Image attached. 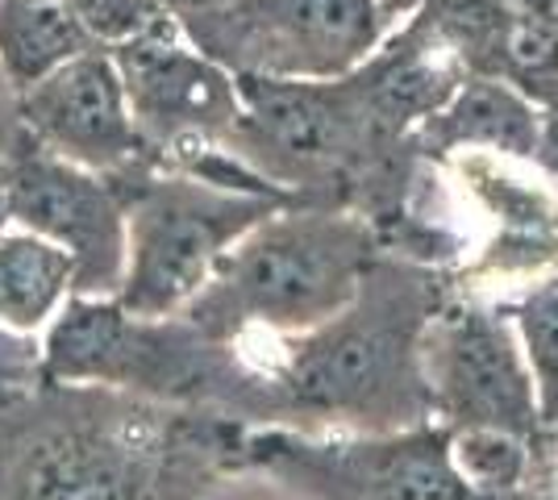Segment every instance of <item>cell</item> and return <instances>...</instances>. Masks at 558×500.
Segmentation results:
<instances>
[{"label":"cell","mask_w":558,"mask_h":500,"mask_svg":"<svg viewBox=\"0 0 558 500\" xmlns=\"http://www.w3.org/2000/svg\"><path fill=\"white\" fill-rule=\"evenodd\" d=\"M242 426L113 388L43 380L0 401V500H175Z\"/></svg>","instance_id":"obj_1"},{"label":"cell","mask_w":558,"mask_h":500,"mask_svg":"<svg viewBox=\"0 0 558 500\" xmlns=\"http://www.w3.org/2000/svg\"><path fill=\"white\" fill-rule=\"evenodd\" d=\"M450 292V271L379 251L326 326L255 351L271 376V426L308 434H396L434 422L421 338Z\"/></svg>","instance_id":"obj_2"},{"label":"cell","mask_w":558,"mask_h":500,"mask_svg":"<svg viewBox=\"0 0 558 500\" xmlns=\"http://www.w3.org/2000/svg\"><path fill=\"white\" fill-rule=\"evenodd\" d=\"M43 380L113 388L187 413L271 426V376L242 342H221L184 313L142 317L117 296H68L38 333Z\"/></svg>","instance_id":"obj_3"},{"label":"cell","mask_w":558,"mask_h":500,"mask_svg":"<svg viewBox=\"0 0 558 500\" xmlns=\"http://www.w3.org/2000/svg\"><path fill=\"white\" fill-rule=\"evenodd\" d=\"M379 259L375 225L347 205H283L233 242L184 309L192 326L271 351L326 326Z\"/></svg>","instance_id":"obj_4"},{"label":"cell","mask_w":558,"mask_h":500,"mask_svg":"<svg viewBox=\"0 0 558 500\" xmlns=\"http://www.w3.org/2000/svg\"><path fill=\"white\" fill-rule=\"evenodd\" d=\"M125 192V280L117 301L142 317L184 313L233 242L283 209L276 196L238 192L175 167H146Z\"/></svg>","instance_id":"obj_5"},{"label":"cell","mask_w":558,"mask_h":500,"mask_svg":"<svg viewBox=\"0 0 558 500\" xmlns=\"http://www.w3.org/2000/svg\"><path fill=\"white\" fill-rule=\"evenodd\" d=\"M180 25L230 75L279 84L354 75L392 38L372 0H226Z\"/></svg>","instance_id":"obj_6"},{"label":"cell","mask_w":558,"mask_h":500,"mask_svg":"<svg viewBox=\"0 0 558 500\" xmlns=\"http://www.w3.org/2000/svg\"><path fill=\"white\" fill-rule=\"evenodd\" d=\"M233 454L304 500H466L438 422L396 434L242 426Z\"/></svg>","instance_id":"obj_7"},{"label":"cell","mask_w":558,"mask_h":500,"mask_svg":"<svg viewBox=\"0 0 558 500\" xmlns=\"http://www.w3.org/2000/svg\"><path fill=\"white\" fill-rule=\"evenodd\" d=\"M421 376L434 422L446 429H509L542 434L534 376L500 301L454 288L421 338Z\"/></svg>","instance_id":"obj_8"},{"label":"cell","mask_w":558,"mask_h":500,"mask_svg":"<svg viewBox=\"0 0 558 500\" xmlns=\"http://www.w3.org/2000/svg\"><path fill=\"white\" fill-rule=\"evenodd\" d=\"M113 63L142 143L159 167L187 171L209 155H233L230 146L242 121L238 80L184 34L113 50Z\"/></svg>","instance_id":"obj_9"},{"label":"cell","mask_w":558,"mask_h":500,"mask_svg":"<svg viewBox=\"0 0 558 500\" xmlns=\"http://www.w3.org/2000/svg\"><path fill=\"white\" fill-rule=\"evenodd\" d=\"M471 214L488 225L480 255L466 263L454 288L509 301L512 292L558 276V188L537 163L505 155H450L438 159Z\"/></svg>","instance_id":"obj_10"},{"label":"cell","mask_w":558,"mask_h":500,"mask_svg":"<svg viewBox=\"0 0 558 500\" xmlns=\"http://www.w3.org/2000/svg\"><path fill=\"white\" fill-rule=\"evenodd\" d=\"M9 217L68 251L71 296H117L125 280V192L117 180L25 143L9 159Z\"/></svg>","instance_id":"obj_11"},{"label":"cell","mask_w":558,"mask_h":500,"mask_svg":"<svg viewBox=\"0 0 558 500\" xmlns=\"http://www.w3.org/2000/svg\"><path fill=\"white\" fill-rule=\"evenodd\" d=\"M22 121L29 143L96 175L130 180L146 167H159L134 125L130 96L109 50H88L25 88Z\"/></svg>","instance_id":"obj_12"},{"label":"cell","mask_w":558,"mask_h":500,"mask_svg":"<svg viewBox=\"0 0 558 500\" xmlns=\"http://www.w3.org/2000/svg\"><path fill=\"white\" fill-rule=\"evenodd\" d=\"M542 121H546V109L505 75L466 72L459 88L442 100V109H434L409 134V143L425 159L505 155V159L537 163Z\"/></svg>","instance_id":"obj_13"},{"label":"cell","mask_w":558,"mask_h":500,"mask_svg":"<svg viewBox=\"0 0 558 500\" xmlns=\"http://www.w3.org/2000/svg\"><path fill=\"white\" fill-rule=\"evenodd\" d=\"M75 267L71 255L38 234H0V326L17 333H43L50 317L68 305Z\"/></svg>","instance_id":"obj_14"},{"label":"cell","mask_w":558,"mask_h":500,"mask_svg":"<svg viewBox=\"0 0 558 500\" xmlns=\"http://www.w3.org/2000/svg\"><path fill=\"white\" fill-rule=\"evenodd\" d=\"M96 50L68 0H0V72L25 93L63 63Z\"/></svg>","instance_id":"obj_15"},{"label":"cell","mask_w":558,"mask_h":500,"mask_svg":"<svg viewBox=\"0 0 558 500\" xmlns=\"http://www.w3.org/2000/svg\"><path fill=\"white\" fill-rule=\"evenodd\" d=\"M500 305L512 317L517 342H521L525 363H530L542 429H555L558 426V276H546L537 284L512 292L509 301H500Z\"/></svg>","instance_id":"obj_16"},{"label":"cell","mask_w":558,"mask_h":500,"mask_svg":"<svg viewBox=\"0 0 558 500\" xmlns=\"http://www.w3.org/2000/svg\"><path fill=\"white\" fill-rule=\"evenodd\" d=\"M446 451L466 492H505L534 479V438L509 429H446Z\"/></svg>","instance_id":"obj_17"},{"label":"cell","mask_w":558,"mask_h":500,"mask_svg":"<svg viewBox=\"0 0 558 500\" xmlns=\"http://www.w3.org/2000/svg\"><path fill=\"white\" fill-rule=\"evenodd\" d=\"M71 17L96 50H125L138 42H163L184 34L180 17L163 0H68Z\"/></svg>","instance_id":"obj_18"},{"label":"cell","mask_w":558,"mask_h":500,"mask_svg":"<svg viewBox=\"0 0 558 500\" xmlns=\"http://www.w3.org/2000/svg\"><path fill=\"white\" fill-rule=\"evenodd\" d=\"M175 500H304V497H296L288 484H279L276 476L258 472V467L242 463L233 454L221 467L205 472V476L196 479L187 492H180Z\"/></svg>","instance_id":"obj_19"},{"label":"cell","mask_w":558,"mask_h":500,"mask_svg":"<svg viewBox=\"0 0 558 500\" xmlns=\"http://www.w3.org/2000/svg\"><path fill=\"white\" fill-rule=\"evenodd\" d=\"M43 383V342L38 333L0 326V401H13Z\"/></svg>","instance_id":"obj_20"},{"label":"cell","mask_w":558,"mask_h":500,"mask_svg":"<svg viewBox=\"0 0 558 500\" xmlns=\"http://www.w3.org/2000/svg\"><path fill=\"white\" fill-rule=\"evenodd\" d=\"M25 143H29V134L22 121V93L0 72V159H13Z\"/></svg>","instance_id":"obj_21"},{"label":"cell","mask_w":558,"mask_h":500,"mask_svg":"<svg viewBox=\"0 0 558 500\" xmlns=\"http://www.w3.org/2000/svg\"><path fill=\"white\" fill-rule=\"evenodd\" d=\"M534 479L558 484V426L542 429L534 438Z\"/></svg>","instance_id":"obj_22"},{"label":"cell","mask_w":558,"mask_h":500,"mask_svg":"<svg viewBox=\"0 0 558 500\" xmlns=\"http://www.w3.org/2000/svg\"><path fill=\"white\" fill-rule=\"evenodd\" d=\"M466 500H558V484L530 479V484L505 488V492H466Z\"/></svg>","instance_id":"obj_23"},{"label":"cell","mask_w":558,"mask_h":500,"mask_svg":"<svg viewBox=\"0 0 558 500\" xmlns=\"http://www.w3.org/2000/svg\"><path fill=\"white\" fill-rule=\"evenodd\" d=\"M375 9H379V17L392 25V34L400 29V25H409V22H417L421 13L434 4V0H372Z\"/></svg>","instance_id":"obj_24"},{"label":"cell","mask_w":558,"mask_h":500,"mask_svg":"<svg viewBox=\"0 0 558 500\" xmlns=\"http://www.w3.org/2000/svg\"><path fill=\"white\" fill-rule=\"evenodd\" d=\"M167 9L184 22V17H196V13H209V9H217V4H226V0H163Z\"/></svg>","instance_id":"obj_25"},{"label":"cell","mask_w":558,"mask_h":500,"mask_svg":"<svg viewBox=\"0 0 558 500\" xmlns=\"http://www.w3.org/2000/svg\"><path fill=\"white\" fill-rule=\"evenodd\" d=\"M13 230V217H9V159H0V234Z\"/></svg>","instance_id":"obj_26"}]
</instances>
